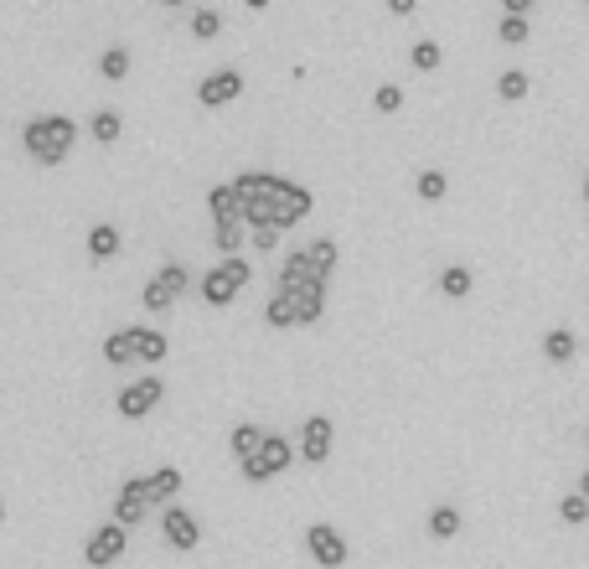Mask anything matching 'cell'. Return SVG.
Here are the masks:
<instances>
[{"label": "cell", "mask_w": 589, "mask_h": 569, "mask_svg": "<svg viewBox=\"0 0 589 569\" xmlns=\"http://www.w3.org/2000/svg\"><path fill=\"white\" fill-rule=\"evenodd\" d=\"M310 213H316V192L300 187V182H290V187H285V197H279V233L295 228V223H305Z\"/></svg>", "instance_id": "cell-14"}, {"label": "cell", "mask_w": 589, "mask_h": 569, "mask_svg": "<svg viewBox=\"0 0 589 569\" xmlns=\"http://www.w3.org/2000/svg\"><path fill=\"white\" fill-rule=\"evenodd\" d=\"M124 549H130V528H119V523L109 518V523H99V528L88 533V544H83V564H88V569H109V564L124 559Z\"/></svg>", "instance_id": "cell-5"}, {"label": "cell", "mask_w": 589, "mask_h": 569, "mask_svg": "<svg viewBox=\"0 0 589 569\" xmlns=\"http://www.w3.org/2000/svg\"><path fill=\"white\" fill-rule=\"evenodd\" d=\"M584 445H589V430H584Z\"/></svg>", "instance_id": "cell-44"}, {"label": "cell", "mask_w": 589, "mask_h": 569, "mask_svg": "<svg viewBox=\"0 0 589 569\" xmlns=\"http://www.w3.org/2000/svg\"><path fill=\"white\" fill-rule=\"evenodd\" d=\"M73 145H78V125L68 114H42V119H31V125L21 130V151L37 166H62Z\"/></svg>", "instance_id": "cell-1"}, {"label": "cell", "mask_w": 589, "mask_h": 569, "mask_svg": "<svg viewBox=\"0 0 589 569\" xmlns=\"http://www.w3.org/2000/svg\"><path fill=\"white\" fill-rule=\"evenodd\" d=\"M243 238H248V228H243V223H223V228H212V244L223 249V259L243 249Z\"/></svg>", "instance_id": "cell-31"}, {"label": "cell", "mask_w": 589, "mask_h": 569, "mask_svg": "<svg viewBox=\"0 0 589 569\" xmlns=\"http://www.w3.org/2000/svg\"><path fill=\"white\" fill-rule=\"evenodd\" d=\"M496 32H502L507 47H522L527 37H533V26H527V16H502V26H496Z\"/></svg>", "instance_id": "cell-34"}, {"label": "cell", "mask_w": 589, "mask_h": 569, "mask_svg": "<svg viewBox=\"0 0 589 569\" xmlns=\"http://www.w3.org/2000/svg\"><path fill=\"white\" fill-rule=\"evenodd\" d=\"M104 363H114V368L135 363V326H124V332H109L104 337Z\"/></svg>", "instance_id": "cell-21"}, {"label": "cell", "mask_w": 589, "mask_h": 569, "mask_svg": "<svg viewBox=\"0 0 589 569\" xmlns=\"http://www.w3.org/2000/svg\"><path fill=\"white\" fill-rule=\"evenodd\" d=\"M186 290H192V269H186V264H161V269L145 280L140 306H145V311H171Z\"/></svg>", "instance_id": "cell-3"}, {"label": "cell", "mask_w": 589, "mask_h": 569, "mask_svg": "<svg viewBox=\"0 0 589 569\" xmlns=\"http://www.w3.org/2000/svg\"><path fill=\"white\" fill-rule=\"evenodd\" d=\"M248 238H254L259 254H274L279 249V228H248Z\"/></svg>", "instance_id": "cell-36"}, {"label": "cell", "mask_w": 589, "mask_h": 569, "mask_svg": "<svg viewBox=\"0 0 589 569\" xmlns=\"http://www.w3.org/2000/svg\"><path fill=\"white\" fill-rule=\"evenodd\" d=\"M161 538H166L171 554H192V549L202 544V523H197V513H186L181 502L161 507Z\"/></svg>", "instance_id": "cell-7"}, {"label": "cell", "mask_w": 589, "mask_h": 569, "mask_svg": "<svg viewBox=\"0 0 589 569\" xmlns=\"http://www.w3.org/2000/svg\"><path fill=\"white\" fill-rule=\"evenodd\" d=\"M285 176H274V171H243V176H233V192H238V207L243 202H279L285 197Z\"/></svg>", "instance_id": "cell-13"}, {"label": "cell", "mask_w": 589, "mask_h": 569, "mask_svg": "<svg viewBox=\"0 0 589 569\" xmlns=\"http://www.w3.org/2000/svg\"><path fill=\"white\" fill-rule=\"evenodd\" d=\"M264 435H269V430H259V425H248V419H243V425H233V435H228V445H233V456H238V461H248V456H259V445H264Z\"/></svg>", "instance_id": "cell-22"}, {"label": "cell", "mask_w": 589, "mask_h": 569, "mask_svg": "<svg viewBox=\"0 0 589 569\" xmlns=\"http://www.w3.org/2000/svg\"><path fill=\"white\" fill-rule=\"evenodd\" d=\"M0 523H6V502H0Z\"/></svg>", "instance_id": "cell-43"}, {"label": "cell", "mask_w": 589, "mask_h": 569, "mask_svg": "<svg viewBox=\"0 0 589 569\" xmlns=\"http://www.w3.org/2000/svg\"><path fill=\"white\" fill-rule=\"evenodd\" d=\"M502 11L507 16H527V11H533V0H502Z\"/></svg>", "instance_id": "cell-37"}, {"label": "cell", "mask_w": 589, "mask_h": 569, "mask_svg": "<svg viewBox=\"0 0 589 569\" xmlns=\"http://www.w3.org/2000/svg\"><path fill=\"white\" fill-rule=\"evenodd\" d=\"M217 32H223V16H217L212 6H202V11H192V37H197V42H212Z\"/></svg>", "instance_id": "cell-32"}, {"label": "cell", "mask_w": 589, "mask_h": 569, "mask_svg": "<svg viewBox=\"0 0 589 569\" xmlns=\"http://www.w3.org/2000/svg\"><path fill=\"white\" fill-rule=\"evenodd\" d=\"M248 275H254V264H248L243 254H228V259H217L207 275L197 280V295H202L212 311H223V306L238 301V290L248 285Z\"/></svg>", "instance_id": "cell-2"}, {"label": "cell", "mask_w": 589, "mask_h": 569, "mask_svg": "<svg viewBox=\"0 0 589 569\" xmlns=\"http://www.w3.org/2000/svg\"><path fill=\"white\" fill-rule=\"evenodd\" d=\"M243 94V73L238 68H217V73H207L202 83H197V104L202 109H223V104H233Z\"/></svg>", "instance_id": "cell-12"}, {"label": "cell", "mask_w": 589, "mask_h": 569, "mask_svg": "<svg viewBox=\"0 0 589 569\" xmlns=\"http://www.w3.org/2000/svg\"><path fill=\"white\" fill-rule=\"evenodd\" d=\"M181 492V466H161V471H150V502L155 507H171Z\"/></svg>", "instance_id": "cell-20"}, {"label": "cell", "mask_w": 589, "mask_h": 569, "mask_svg": "<svg viewBox=\"0 0 589 569\" xmlns=\"http://www.w3.org/2000/svg\"><path fill=\"white\" fill-rule=\"evenodd\" d=\"M543 357H548L553 368L574 363V357H579V337L569 332V326H553V332H543Z\"/></svg>", "instance_id": "cell-15"}, {"label": "cell", "mask_w": 589, "mask_h": 569, "mask_svg": "<svg viewBox=\"0 0 589 569\" xmlns=\"http://www.w3.org/2000/svg\"><path fill=\"white\" fill-rule=\"evenodd\" d=\"M150 476H130L119 492H114V523L119 528H135V523H145V513H150Z\"/></svg>", "instance_id": "cell-10"}, {"label": "cell", "mask_w": 589, "mask_h": 569, "mask_svg": "<svg viewBox=\"0 0 589 569\" xmlns=\"http://www.w3.org/2000/svg\"><path fill=\"white\" fill-rule=\"evenodd\" d=\"M429 538H440V544H445V538H460V507H434V513H429Z\"/></svg>", "instance_id": "cell-24"}, {"label": "cell", "mask_w": 589, "mask_h": 569, "mask_svg": "<svg viewBox=\"0 0 589 569\" xmlns=\"http://www.w3.org/2000/svg\"><path fill=\"white\" fill-rule=\"evenodd\" d=\"M207 213H212V228H223V223H243L233 182H223V187H212V192H207Z\"/></svg>", "instance_id": "cell-16"}, {"label": "cell", "mask_w": 589, "mask_h": 569, "mask_svg": "<svg viewBox=\"0 0 589 569\" xmlns=\"http://www.w3.org/2000/svg\"><path fill=\"white\" fill-rule=\"evenodd\" d=\"M584 207H589V176H584Z\"/></svg>", "instance_id": "cell-42"}, {"label": "cell", "mask_w": 589, "mask_h": 569, "mask_svg": "<svg viewBox=\"0 0 589 569\" xmlns=\"http://www.w3.org/2000/svg\"><path fill=\"white\" fill-rule=\"evenodd\" d=\"M166 352H171V342H166V332H155V326H135V363H166Z\"/></svg>", "instance_id": "cell-17"}, {"label": "cell", "mask_w": 589, "mask_h": 569, "mask_svg": "<svg viewBox=\"0 0 589 569\" xmlns=\"http://www.w3.org/2000/svg\"><path fill=\"white\" fill-rule=\"evenodd\" d=\"M161 6H166V11H181V6H192V0H161Z\"/></svg>", "instance_id": "cell-40"}, {"label": "cell", "mask_w": 589, "mask_h": 569, "mask_svg": "<svg viewBox=\"0 0 589 569\" xmlns=\"http://www.w3.org/2000/svg\"><path fill=\"white\" fill-rule=\"evenodd\" d=\"M300 461L305 466H326L331 451H336V425H331V414H310L305 425H300Z\"/></svg>", "instance_id": "cell-8"}, {"label": "cell", "mask_w": 589, "mask_h": 569, "mask_svg": "<svg viewBox=\"0 0 589 569\" xmlns=\"http://www.w3.org/2000/svg\"><path fill=\"white\" fill-rule=\"evenodd\" d=\"M285 295L290 311H295V326H316L326 316V280H305V285H290V290H274Z\"/></svg>", "instance_id": "cell-11"}, {"label": "cell", "mask_w": 589, "mask_h": 569, "mask_svg": "<svg viewBox=\"0 0 589 569\" xmlns=\"http://www.w3.org/2000/svg\"><path fill=\"white\" fill-rule=\"evenodd\" d=\"M372 109H378V114H398V109H403V88H398V83H378Z\"/></svg>", "instance_id": "cell-35"}, {"label": "cell", "mask_w": 589, "mask_h": 569, "mask_svg": "<svg viewBox=\"0 0 589 569\" xmlns=\"http://www.w3.org/2000/svg\"><path fill=\"white\" fill-rule=\"evenodd\" d=\"M264 321L274 326V332H290V326H295V311H290V301H285V295H269Z\"/></svg>", "instance_id": "cell-33"}, {"label": "cell", "mask_w": 589, "mask_h": 569, "mask_svg": "<svg viewBox=\"0 0 589 569\" xmlns=\"http://www.w3.org/2000/svg\"><path fill=\"white\" fill-rule=\"evenodd\" d=\"M295 461V440H285V435H264V445H259V456H248V461H238V471H243V482H254V487H264L269 476H279Z\"/></svg>", "instance_id": "cell-4"}, {"label": "cell", "mask_w": 589, "mask_h": 569, "mask_svg": "<svg viewBox=\"0 0 589 569\" xmlns=\"http://www.w3.org/2000/svg\"><path fill=\"white\" fill-rule=\"evenodd\" d=\"M99 73H104L109 83H124V78H130V52H124V47H109V52L99 57Z\"/></svg>", "instance_id": "cell-28"}, {"label": "cell", "mask_w": 589, "mask_h": 569, "mask_svg": "<svg viewBox=\"0 0 589 569\" xmlns=\"http://www.w3.org/2000/svg\"><path fill=\"white\" fill-rule=\"evenodd\" d=\"M166 399V383L155 378V373H145V378H135V383H124L119 394H114V409L124 414V419H145V414H155V404Z\"/></svg>", "instance_id": "cell-6"}, {"label": "cell", "mask_w": 589, "mask_h": 569, "mask_svg": "<svg viewBox=\"0 0 589 569\" xmlns=\"http://www.w3.org/2000/svg\"><path fill=\"white\" fill-rule=\"evenodd\" d=\"M558 523H569V528H584V523H589V497L569 492L564 502H558Z\"/></svg>", "instance_id": "cell-29"}, {"label": "cell", "mask_w": 589, "mask_h": 569, "mask_svg": "<svg viewBox=\"0 0 589 569\" xmlns=\"http://www.w3.org/2000/svg\"><path fill=\"white\" fill-rule=\"evenodd\" d=\"M579 497H589V466H584V476H579Z\"/></svg>", "instance_id": "cell-41"}, {"label": "cell", "mask_w": 589, "mask_h": 569, "mask_svg": "<svg viewBox=\"0 0 589 569\" xmlns=\"http://www.w3.org/2000/svg\"><path fill=\"white\" fill-rule=\"evenodd\" d=\"M584 6H589V0H584Z\"/></svg>", "instance_id": "cell-45"}, {"label": "cell", "mask_w": 589, "mask_h": 569, "mask_svg": "<svg viewBox=\"0 0 589 569\" xmlns=\"http://www.w3.org/2000/svg\"><path fill=\"white\" fill-rule=\"evenodd\" d=\"M243 6H248V11H269V6H274V0H243Z\"/></svg>", "instance_id": "cell-39"}, {"label": "cell", "mask_w": 589, "mask_h": 569, "mask_svg": "<svg viewBox=\"0 0 589 569\" xmlns=\"http://www.w3.org/2000/svg\"><path fill=\"white\" fill-rule=\"evenodd\" d=\"M119 244H124V238H119V228H114V223L88 228V259H93V264H109V259L119 254Z\"/></svg>", "instance_id": "cell-18"}, {"label": "cell", "mask_w": 589, "mask_h": 569, "mask_svg": "<svg viewBox=\"0 0 589 569\" xmlns=\"http://www.w3.org/2000/svg\"><path fill=\"white\" fill-rule=\"evenodd\" d=\"M88 135L99 140V145H114L119 135H124V119H119V109H99L88 119Z\"/></svg>", "instance_id": "cell-23"}, {"label": "cell", "mask_w": 589, "mask_h": 569, "mask_svg": "<svg viewBox=\"0 0 589 569\" xmlns=\"http://www.w3.org/2000/svg\"><path fill=\"white\" fill-rule=\"evenodd\" d=\"M414 192H419V202H440V197L450 192V176H445V171H419Z\"/></svg>", "instance_id": "cell-27"}, {"label": "cell", "mask_w": 589, "mask_h": 569, "mask_svg": "<svg viewBox=\"0 0 589 569\" xmlns=\"http://www.w3.org/2000/svg\"><path fill=\"white\" fill-rule=\"evenodd\" d=\"M527 88H533V83H527V73H522V68H502V78H496V94H502L507 104L527 99Z\"/></svg>", "instance_id": "cell-26"}, {"label": "cell", "mask_w": 589, "mask_h": 569, "mask_svg": "<svg viewBox=\"0 0 589 569\" xmlns=\"http://www.w3.org/2000/svg\"><path fill=\"white\" fill-rule=\"evenodd\" d=\"M409 57H414V68H419V73H434V68L445 63V47L424 37V42H414V52H409Z\"/></svg>", "instance_id": "cell-30"}, {"label": "cell", "mask_w": 589, "mask_h": 569, "mask_svg": "<svg viewBox=\"0 0 589 569\" xmlns=\"http://www.w3.org/2000/svg\"><path fill=\"white\" fill-rule=\"evenodd\" d=\"M388 11H393V16H409V11H414V0H388Z\"/></svg>", "instance_id": "cell-38"}, {"label": "cell", "mask_w": 589, "mask_h": 569, "mask_svg": "<svg viewBox=\"0 0 589 569\" xmlns=\"http://www.w3.org/2000/svg\"><path fill=\"white\" fill-rule=\"evenodd\" d=\"M305 254H310V264H316V275L321 280H331L336 275V238H316V244H305Z\"/></svg>", "instance_id": "cell-25"}, {"label": "cell", "mask_w": 589, "mask_h": 569, "mask_svg": "<svg viewBox=\"0 0 589 569\" xmlns=\"http://www.w3.org/2000/svg\"><path fill=\"white\" fill-rule=\"evenodd\" d=\"M305 554L316 559L321 569H341V564L352 559L347 538H341V533H336L331 523H310V528H305Z\"/></svg>", "instance_id": "cell-9"}, {"label": "cell", "mask_w": 589, "mask_h": 569, "mask_svg": "<svg viewBox=\"0 0 589 569\" xmlns=\"http://www.w3.org/2000/svg\"><path fill=\"white\" fill-rule=\"evenodd\" d=\"M471 290H476V275L465 264H445L440 269V295H445V301H465Z\"/></svg>", "instance_id": "cell-19"}]
</instances>
